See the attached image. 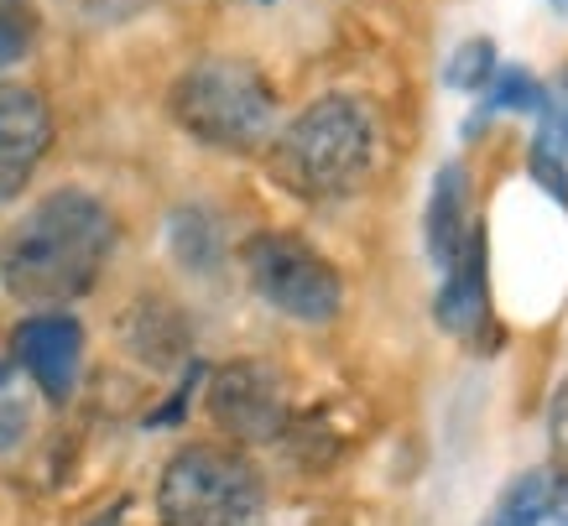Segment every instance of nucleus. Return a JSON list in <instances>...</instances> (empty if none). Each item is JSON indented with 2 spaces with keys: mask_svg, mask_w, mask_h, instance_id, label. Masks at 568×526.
<instances>
[{
  "mask_svg": "<svg viewBox=\"0 0 568 526\" xmlns=\"http://www.w3.org/2000/svg\"><path fill=\"white\" fill-rule=\"evenodd\" d=\"M115 251V214L84 188H58L37 199L0 240V282L11 297L63 307L94 292Z\"/></svg>",
  "mask_w": 568,
  "mask_h": 526,
  "instance_id": "f257e3e1",
  "label": "nucleus"
},
{
  "mask_svg": "<svg viewBox=\"0 0 568 526\" xmlns=\"http://www.w3.org/2000/svg\"><path fill=\"white\" fill-rule=\"evenodd\" d=\"M266 168L297 199H345L376 168V115L355 94H324L276 131Z\"/></svg>",
  "mask_w": 568,
  "mask_h": 526,
  "instance_id": "f03ea898",
  "label": "nucleus"
},
{
  "mask_svg": "<svg viewBox=\"0 0 568 526\" xmlns=\"http://www.w3.org/2000/svg\"><path fill=\"white\" fill-rule=\"evenodd\" d=\"M168 115L178 131H189L204 146L256 152L276 125V89L245 58H204L173 79Z\"/></svg>",
  "mask_w": 568,
  "mask_h": 526,
  "instance_id": "7ed1b4c3",
  "label": "nucleus"
},
{
  "mask_svg": "<svg viewBox=\"0 0 568 526\" xmlns=\"http://www.w3.org/2000/svg\"><path fill=\"white\" fill-rule=\"evenodd\" d=\"M162 526H266V485L235 448L193 443L162 464L156 479Z\"/></svg>",
  "mask_w": 568,
  "mask_h": 526,
  "instance_id": "20e7f679",
  "label": "nucleus"
},
{
  "mask_svg": "<svg viewBox=\"0 0 568 526\" xmlns=\"http://www.w3.org/2000/svg\"><path fill=\"white\" fill-rule=\"evenodd\" d=\"M245 276L256 287L261 303L287 313L297 323H334L345 307V276L334 272L324 251H313L303 235L287 230H261L245 240Z\"/></svg>",
  "mask_w": 568,
  "mask_h": 526,
  "instance_id": "39448f33",
  "label": "nucleus"
},
{
  "mask_svg": "<svg viewBox=\"0 0 568 526\" xmlns=\"http://www.w3.org/2000/svg\"><path fill=\"white\" fill-rule=\"evenodd\" d=\"M209 412L214 423L230 427L245 443H266L287 427V396L261 360H230L214 381H209Z\"/></svg>",
  "mask_w": 568,
  "mask_h": 526,
  "instance_id": "423d86ee",
  "label": "nucleus"
},
{
  "mask_svg": "<svg viewBox=\"0 0 568 526\" xmlns=\"http://www.w3.org/2000/svg\"><path fill=\"white\" fill-rule=\"evenodd\" d=\"M11 355H17L21 375L32 381L48 402H69L73 386H79V365H84V328L69 313H37L17 328L11 340Z\"/></svg>",
  "mask_w": 568,
  "mask_h": 526,
  "instance_id": "0eeeda50",
  "label": "nucleus"
},
{
  "mask_svg": "<svg viewBox=\"0 0 568 526\" xmlns=\"http://www.w3.org/2000/svg\"><path fill=\"white\" fill-rule=\"evenodd\" d=\"M52 146V110L32 84H0V204L32 183Z\"/></svg>",
  "mask_w": 568,
  "mask_h": 526,
  "instance_id": "6e6552de",
  "label": "nucleus"
},
{
  "mask_svg": "<svg viewBox=\"0 0 568 526\" xmlns=\"http://www.w3.org/2000/svg\"><path fill=\"white\" fill-rule=\"evenodd\" d=\"M490 245H485V224H469L459 255L444 266V287L433 297V318L444 334H459V340H475L490 318Z\"/></svg>",
  "mask_w": 568,
  "mask_h": 526,
  "instance_id": "1a4fd4ad",
  "label": "nucleus"
},
{
  "mask_svg": "<svg viewBox=\"0 0 568 526\" xmlns=\"http://www.w3.org/2000/svg\"><path fill=\"white\" fill-rule=\"evenodd\" d=\"M485 526H568V469L532 464L517 479H506Z\"/></svg>",
  "mask_w": 568,
  "mask_h": 526,
  "instance_id": "9d476101",
  "label": "nucleus"
},
{
  "mask_svg": "<svg viewBox=\"0 0 568 526\" xmlns=\"http://www.w3.org/2000/svg\"><path fill=\"white\" fill-rule=\"evenodd\" d=\"M469 235V178L459 162H448L438 178H433L428 193V255L438 266H448L459 245Z\"/></svg>",
  "mask_w": 568,
  "mask_h": 526,
  "instance_id": "9b49d317",
  "label": "nucleus"
},
{
  "mask_svg": "<svg viewBox=\"0 0 568 526\" xmlns=\"http://www.w3.org/2000/svg\"><path fill=\"white\" fill-rule=\"evenodd\" d=\"M496 110L548 115V110H552V94L537 84V73H527V69H500V63H496V73H490V79H485V89H480V110H475V120H469V136H475V131H480V125L496 115Z\"/></svg>",
  "mask_w": 568,
  "mask_h": 526,
  "instance_id": "f8f14e48",
  "label": "nucleus"
},
{
  "mask_svg": "<svg viewBox=\"0 0 568 526\" xmlns=\"http://www.w3.org/2000/svg\"><path fill=\"white\" fill-rule=\"evenodd\" d=\"M527 168H532V178L548 188L558 204H568V125L558 110L537 115V141H532Z\"/></svg>",
  "mask_w": 568,
  "mask_h": 526,
  "instance_id": "ddd939ff",
  "label": "nucleus"
},
{
  "mask_svg": "<svg viewBox=\"0 0 568 526\" xmlns=\"http://www.w3.org/2000/svg\"><path fill=\"white\" fill-rule=\"evenodd\" d=\"M32 427V391H27V375H21L17 360L0 355V454H11Z\"/></svg>",
  "mask_w": 568,
  "mask_h": 526,
  "instance_id": "4468645a",
  "label": "nucleus"
},
{
  "mask_svg": "<svg viewBox=\"0 0 568 526\" xmlns=\"http://www.w3.org/2000/svg\"><path fill=\"white\" fill-rule=\"evenodd\" d=\"M490 73H496V42H490V37H469V42H459V48H454L444 79H448V89L480 94Z\"/></svg>",
  "mask_w": 568,
  "mask_h": 526,
  "instance_id": "2eb2a0df",
  "label": "nucleus"
},
{
  "mask_svg": "<svg viewBox=\"0 0 568 526\" xmlns=\"http://www.w3.org/2000/svg\"><path fill=\"white\" fill-rule=\"evenodd\" d=\"M37 48V6L32 0H0V69L21 63Z\"/></svg>",
  "mask_w": 568,
  "mask_h": 526,
  "instance_id": "dca6fc26",
  "label": "nucleus"
},
{
  "mask_svg": "<svg viewBox=\"0 0 568 526\" xmlns=\"http://www.w3.org/2000/svg\"><path fill=\"white\" fill-rule=\"evenodd\" d=\"M548 448H552V464L568 469V375L552 386V402H548Z\"/></svg>",
  "mask_w": 568,
  "mask_h": 526,
  "instance_id": "f3484780",
  "label": "nucleus"
},
{
  "mask_svg": "<svg viewBox=\"0 0 568 526\" xmlns=\"http://www.w3.org/2000/svg\"><path fill=\"white\" fill-rule=\"evenodd\" d=\"M558 115H564V125H568V73H564V110H558Z\"/></svg>",
  "mask_w": 568,
  "mask_h": 526,
  "instance_id": "a211bd4d",
  "label": "nucleus"
},
{
  "mask_svg": "<svg viewBox=\"0 0 568 526\" xmlns=\"http://www.w3.org/2000/svg\"><path fill=\"white\" fill-rule=\"evenodd\" d=\"M552 11H558V17H568V0H548Z\"/></svg>",
  "mask_w": 568,
  "mask_h": 526,
  "instance_id": "6ab92c4d",
  "label": "nucleus"
}]
</instances>
